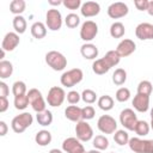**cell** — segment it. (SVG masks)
Listing matches in <instances>:
<instances>
[{
	"instance_id": "cell-13",
	"label": "cell",
	"mask_w": 153,
	"mask_h": 153,
	"mask_svg": "<svg viewBox=\"0 0 153 153\" xmlns=\"http://www.w3.org/2000/svg\"><path fill=\"white\" fill-rule=\"evenodd\" d=\"M62 151L66 153H82L85 148L78 137H67L62 142Z\"/></svg>"
},
{
	"instance_id": "cell-49",
	"label": "cell",
	"mask_w": 153,
	"mask_h": 153,
	"mask_svg": "<svg viewBox=\"0 0 153 153\" xmlns=\"http://www.w3.org/2000/svg\"><path fill=\"white\" fill-rule=\"evenodd\" d=\"M147 13H148L149 16H152V17H153V0H152V1H149L148 8H147Z\"/></svg>"
},
{
	"instance_id": "cell-48",
	"label": "cell",
	"mask_w": 153,
	"mask_h": 153,
	"mask_svg": "<svg viewBox=\"0 0 153 153\" xmlns=\"http://www.w3.org/2000/svg\"><path fill=\"white\" fill-rule=\"evenodd\" d=\"M48 4H49V5H51V6H59V5H62V4H63V1H61V0H57V1L48 0Z\"/></svg>"
},
{
	"instance_id": "cell-7",
	"label": "cell",
	"mask_w": 153,
	"mask_h": 153,
	"mask_svg": "<svg viewBox=\"0 0 153 153\" xmlns=\"http://www.w3.org/2000/svg\"><path fill=\"white\" fill-rule=\"evenodd\" d=\"M62 16L61 12L56 8H50L45 14V26L51 31H57L62 26Z\"/></svg>"
},
{
	"instance_id": "cell-30",
	"label": "cell",
	"mask_w": 153,
	"mask_h": 153,
	"mask_svg": "<svg viewBox=\"0 0 153 153\" xmlns=\"http://www.w3.org/2000/svg\"><path fill=\"white\" fill-rule=\"evenodd\" d=\"M92 145L98 151H104L109 147V140L105 135H96L92 140Z\"/></svg>"
},
{
	"instance_id": "cell-46",
	"label": "cell",
	"mask_w": 153,
	"mask_h": 153,
	"mask_svg": "<svg viewBox=\"0 0 153 153\" xmlns=\"http://www.w3.org/2000/svg\"><path fill=\"white\" fill-rule=\"evenodd\" d=\"M10 106V103L6 97H0V112H5Z\"/></svg>"
},
{
	"instance_id": "cell-6",
	"label": "cell",
	"mask_w": 153,
	"mask_h": 153,
	"mask_svg": "<svg viewBox=\"0 0 153 153\" xmlns=\"http://www.w3.org/2000/svg\"><path fill=\"white\" fill-rule=\"evenodd\" d=\"M26 94L29 98V104L31 105L32 110L36 111V114L47 110L45 109V100H44V98H43V96L38 88H30Z\"/></svg>"
},
{
	"instance_id": "cell-43",
	"label": "cell",
	"mask_w": 153,
	"mask_h": 153,
	"mask_svg": "<svg viewBox=\"0 0 153 153\" xmlns=\"http://www.w3.org/2000/svg\"><path fill=\"white\" fill-rule=\"evenodd\" d=\"M62 5L68 10H78L81 7L82 2H81V0H63Z\"/></svg>"
},
{
	"instance_id": "cell-42",
	"label": "cell",
	"mask_w": 153,
	"mask_h": 153,
	"mask_svg": "<svg viewBox=\"0 0 153 153\" xmlns=\"http://www.w3.org/2000/svg\"><path fill=\"white\" fill-rule=\"evenodd\" d=\"M66 98H67V102H68L71 105H75V104H78V103L80 102L81 94H80L79 92H76V91H69V92L67 93Z\"/></svg>"
},
{
	"instance_id": "cell-3",
	"label": "cell",
	"mask_w": 153,
	"mask_h": 153,
	"mask_svg": "<svg viewBox=\"0 0 153 153\" xmlns=\"http://www.w3.org/2000/svg\"><path fill=\"white\" fill-rule=\"evenodd\" d=\"M84 78V73L80 68H72L67 72H63L60 76V82L65 87H73L79 84Z\"/></svg>"
},
{
	"instance_id": "cell-25",
	"label": "cell",
	"mask_w": 153,
	"mask_h": 153,
	"mask_svg": "<svg viewBox=\"0 0 153 153\" xmlns=\"http://www.w3.org/2000/svg\"><path fill=\"white\" fill-rule=\"evenodd\" d=\"M36 120H37V123L42 127H48L53 123V114L51 111L49 110H44L42 112H38L36 115Z\"/></svg>"
},
{
	"instance_id": "cell-55",
	"label": "cell",
	"mask_w": 153,
	"mask_h": 153,
	"mask_svg": "<svg viewBox=\"0 0 153 153\" xmlns=\"http://www.w3.org/2000/svg\"><path fill=\"white\" fill-rule=\"evenodd\" d=\"M110 153H115V152H110Z\"/></svg>"
},
{
	"instance_id": "cell-12",
	"label": "cell",
	"mask_w": 153,
	"mask_h": 153,
	"mask_svg": "<svg viewBox=\"0 0 153 153\" xmlns=\"http://www.w3.org/2000/svg\"><path fill=\"white\" fill-rule=\"evenodd\" d=\"M106 11H108V16L111 19H120V18H123V17H126L128 14L129 8H128L127 4L117 1V2H112L108 7Z\"/></svg>"
},
{
	"instance_id": "cell-18",
	"label": "cell",
	"mask_w": 153,
	"mask_h": 153,
	"mask_svg": "<svg viewBox=\"0 0 153 153\" xmlns=\"http://www.w3.org/2000/svg\"><path fill=\"white\" fill-rule=\"evenodd\" d=\"M133 108L139 112H146L149 109V96L136 93L131 100Z\"/></svg>"
},
{
	"instance_id": "cell-54",
	"label": "cell",
	"mask_w": 153,
	"mask_h": 153,
	"mask_svg": "<svg viewBox=\"0 0 153 153\" xmlns=\"http://www.w3.org/2000/svg\"><path fill=\"white\" fill-rule=\"evenodd\" d=\"M82 153H87V152H86V151H85V152H82Z\"/></svg>"
},
{
	"instance_id": "cell-14",
	"label": "cell",
	"mask_w": 153,
	"mask_h": 153,
	"mask_svg": "<svg viewBox=\"0 0 153 153\" xmlns=\"http://www.w3.org/2000/svg\"><path fill=\"white\" fill-rule=\"evenodd\" d=\"M19 35L17 32H7L1 42V49L5 51H12L14 50L19 44Z\"/></svg>"
},
{
	"instance_id": "cell-10",
	"label": "cell",
	"mask_w": 153,
	"mask_h": 153,
	"mask_svg": "<svg viewBox=\"0 0 153 153\" xmlns=\"http://www.w3.org/2000/svg\"><path fill=\"white\" fill-rule=\"evenodd\" d=\"M75 135L81 142H87L93 139V129L87 121H79L75 124Z\"/></svg>"
},
{
	"instance_id": "cell-41",
	"label": "cell",
	"mask_w": 153,
	"mask_h": 153,
	"mask_svg": "<svg viewBox=\"0 0 153 153\" xmlns=\"http://www.w3.org/2000/svg\"><path fill=\"white\" fill-rule=\"evenodd\" d=\"M96 115V110L92 105H86L84 108H81V118L84 121H88L92 120Z\"/></svg>"
},
{
	"instance_id": "cell-34",
	"label": "cell",
	"mask_w": 153,
	"mask_h": 153,
	"mask_svg": "<svg viewBox=\"0 0 153 153\" xmlns=\"http://www.w3.org/2000/svg\"><path fill=\"white\" fill-rule=\"evenodd\" d=\"M104 60L109 63V66L112 68L115 66H117L121 61V56L118 55V53L116 50H109L105 55H104Z\"/></svg>"
},
{
	"instance_id": "cell-21",
	"label": "cell",
	"mask_w": 153,
	"mask_h": 153,
	"mask_svg": "<svg viewBox=\"0 0 153 153\" xmlns=\"http://www.w3.org/2000/svg\"><path fill=\"white\" fill-rule=\"evenodd\" d=\"M30 31H31V35H32L33 38H36V39H42V38H44L45 35H47V26H45V24L42 23V22H35V23L31 25Z\"/></svg>"
},
{
	"instance_id": "cell-1",
	"label": "cell",
	"mask_w": 153,
	"mask_h": 153,
	"mask_svg": "<svg viewBox=\"0 0 153 153\" xmlns=\"http://www.w3.org/2000/svg\"><path fill=\"white\" fill-rule=\"evenodd\" d=\"M45 63L54 71L60 72L67 67V59L65 55L56 50H50L45 54Z\"/></svg>"
},
{
	"instance_id": "cell-33",
	"label": "cell",
	"mask_w": 153,
	"mask_h": 153,
	"mask_svg": "<svg viewBox=\"0 0 153 153\" xmlns=\"http://www.w3.org/2000/svg\"><path fill=\"white\" fill-rule=\"evenodd\" d=\"M149 129H151L149 123H147V122L143 121V120H139L137 123H136V126H135L134 131L137 134L139 137H141V136H146V135H148Z\"/></svg>"
},
{
	"instance_id": "cell-53",
	"label": "cell",
	"mask_w": 153,
	"mask_h": 153,
	"mask_svg": "<svg viewBox=\"0 0 153 153\" xmlns=\"http://www.w3.org/2000/svg\"><path fill=\"white\" fill-rule=\"evenodd\" d=\"M151 120H153V108L151 109Z\"/></svg>"
},
{
	"instance_id": "cell-5",
	"label": "cell",
	"mask_w": 153,
	"mask_h": 153,
	"mask_svg": "<svg viewBox=\"0 0 153 153\" xmlns=\"http://www.w3.org/2000/svg\"><path fill=\"white\" fill-rule=\"evenodd\" d=\"M66 96L67 94H66V92H65V90L62 87H60V86H53V87L49 88L45 100H47V103L50 106L57 108V106H61L62 105V103L66 99Z\"/></svg>"
},
{
	"instance_id": "cell-17",
	"label": "cell",
	"mask_w": 153,
	"mask_h": 153,
	"mask_svg": "<svg viewBox=\"0 0 153 153\" xmlns=\"http://www.w3.org/2000/svg\"><path fill=\"white\" fill-rule=\"evenodd\" d=\"M100 12V5L96 1H86L82 2L81 7H80V13L82 17L85 18H92L98 16Z\"/></svg>"
},
{
	"instance_id": "cell-20",
	"label": "cell",
	"mask_w": 153,
	"mask_h": 153,
	"mask_svg": "<svg viewBox=\"0 0 153 153\" xmlns=\"http://www.w3.org/2000/svg\"><path fill=\"white\" fill-rule=\"evenodd\" d=\"M65 117L75 123L81 121V108H79L78 105H68L65 109Z\"/></svg>"
},
{
	"instance_id": "cell-50",
	"label": "cell",
	"mask_w": 153,
	"mask_h": 153,
	"mask_svg": "<svg viewBox=\"0 0 153 153\" xmlns=\"http://www.w3.org/2000/svg\"><path fill=\"white\" fill-rule=\"evenodd\" d=\"M48 153H63L61 149H59V148H53V149H50Z\"/></svg>"
},
{
	"instance_id": "cell-44",
	"label": "cell",
	"mask_w": 153,
	"mask_h": 153,
	"mask_svg": "<svg viewBox=\"0 0 153 153\" xmlns=\"http://www.w3.org/2000/svg\"><path fill=\"white\" fill-rule=\"evenodd\" d=\"M134 5H135L136 10H139V11H147L149 1L148 0H135Z\"/></svg>"
},
{
	"instance_id": "cell-26",
	"label": "cell",
	"mask_w": 153,
	"mask_h": 153,
	"mask_svg": "<svg viewBox=\"0 0 153 153\" xmlns=\"http://www.w3.org/2000/svg\"><path fill=\"white\" fill-rule=\"evenodd\" d=\"M126 32V27L123 25V23L121 22H115L111 24L110 26V36L112 38H122L124 36Z\"/></svg>"
},
{
	"instance_id": "cell-37",
	"label": "cell",
	"mask_w": 153,
	"mask_h": 153,
	"mask_svg": "<svg viewBox=\"0 0 153 153\" xmlns=\"http://www.w3.org/2000/svg\"><path fill=\"white\" fill-rule=\"evenodd\" d=\"M12 93L14 97L17 96H23V94H26V85L24 81L22 80H18V81H14L13 85H12Z\"/></svg>"
},
{
	"instance_id": "cell-45",
	"label": "cell",
	"mask_w": 153,
	"mask_h": 153,
	"mask_svg": "<svg viewBox=\"0 0 153 153\" xmlns=\"http://www.w3.org/2000/svg\"><path fill=\"white\" fill-rule=\"evenodd\" d=\"M8 93H10L8 85L5 81H0V97H6L7 98Z\"/></svg>"
},
{
	"instance_id": "cell-19",
	"label": "cell",
	"mask_w": 153,
	"mask_h": 153,
	"mask_svg": "<svg viewBox=\"0 0 153 153\" xmlns=\"http://www.w3.org/2000/svg\"><path fill=\"white\" fill-rule=\"evenodd\" d=\"M80 54L86 60H94L98 56V48L93 43H84L80 47Z\"/></svg>"
},
{
	"instance_id": "cell-47",
	"label": "cell",
	"mask_w": 153,
	"mask_h": 153,
	"mask_svg": "<svg viewBox=\"0 0 153 153\" xmlns=\"http://www.w3.org/2000/svg\"><path fill=\"white\" fill-rule=\"evenodd\" d=\"M7 130H8V127H7L6 122L0 121V136H5L7 134Z\"/></svg>"
},
{
	"instance_id": "cell-51",
	"label": "cell",
	"mask_w": 153,
	"mask_h": 153,
	"mask_svg": "<svg viewBox=\"0 0 153 153\" xmlns=\"http://www.w3.org/2000/svg\"><path fill=\"white\" fill-rule=\"evenodd\" d=\"M87 153H102V152H100V151H98V149H96V148H93V149L88 151Z\"/></svg>"
},
{
	"instance_id": "cell-23",
	"label": "cell",
	"mask_w": 153,
	"mask_h": 153,
	"mask_svg": "<svg viewBox=\"0 0 153 153\" xmlns=\"http://www.w3.org/2000/svg\"><path fill=\"white\" fill-rule=\"evenodd\" d=\"M53 140V136H51V133L49 130H45V129H42L36 133L35 135V141L38 146H48Z\"/></svg>"
},
{
	"instance_id": "cell-16",
	"label": "cell",
	"mask_w": 153,
	"mask_h": 153,
	"mask_svg": "<svg viewBox=\"0 0 153 153\" xmlns=\"http://www.w3.org/2000/svg\"><path fill=\"white\" fill-rule=\"evenodd\" d=\"M135 36L141 41L153 39V24H151V23H140L135 27Z\"/></svg>"
},
{
	"instance_id": "cell-15",
	"label": "cell",
	"mask_w": 153,
	"mask_h": 153,
	"mask_svg": "<svg viewBox=\"0 0 153 153\" xmlns=\"http://www.w3.org/2000/svg\"><path fill=\"white\" fill-rule=\"evenodd\" d=\"M136 49V44L133 39H129V38H124L122 39L118 44H117V48H116V51L118 53V55L121 57H127L129 55H131Z\"/></svg>"
},
{
	"instance_id": "cell-32",
	"label": "cell",
	"mask_w": 153,
	"mask_h": 153,
	"mask_svg": "<svg viewBox=\"0 0 153 153\" xmlns=\"http://www.w3.org/2000/svg\"><path fill=\"white\" fill-rule=\"evenodd\" d=\"M129 134L124 130V129H120V130H116L115 134H114V140L117 145L120 146H124V145H128L129 142Z\"/></svg>"
},
{
	"instance_id": "cell-29",
	"label": "cell",
	"mask_w": 153,
	"mask_h": 153,
	"mask_svg": "<svg viewBox=\"0 0 153 153\" xmlns=\"http://www.w3.org/2000/svg\"><path fill=\"white\" fill-rule=\"evenodd\" d=\"M26 8V2L24 0H12L10 4V11L14 16H22Z\"/></svg>"
},
{
	"instance_id": "cell-11",
	"label": "cell",
	"mask_w": 153,
	"mask_h": 153,
	"mask_svg": "<svg viewBox=\"0 0 153 153\" xmlns=\"http://www.w3.org/2000/svg\"><path fill=\"white\" fill-rule=\"evenodd\" d=\"M137 116L133 109H124L120 114V123L127 129V130H134L135 126L137 123Z\"/></svg>"
},
{
	"instance_id": "cell-27",
	"label": "cell",
	"mask_w": 153,
	"mask_h": 153,
	"mask_svg": "<svg viewBox=\"0 0 153 153\" xmlns=\"http://www.w3.org/2000/svg\"><path fill=\"white\" fill-rule=\"evenodd\" d=\"M97 104L99 106V109H102L103 111H110L114 108V99L109 94H104L102 97L98 98Z\"/></svg>"
},
{
	"instance_id": "cell-52",
	"label": "cell",
	"mask_w": 153,
	"mask_h": 153,
	"mask_svg": "<svg viewBox=\"0 0 153 153\" xmlns=\"http://www.w3.org/2000/svg\"><path fill=\"white\" fill-rule=\"evenodd\" d=\"M149 127H151V129L153 130V120H151V123H149Z\"/></svg>"
},
{
	"instance_id": "cell-24",
	"label": "cell",
	"mask_w": 153,
	"mask_h": 153,
	"mask_svg": "<svg viewBox=\"0 0 153 153\" xmlns=\"http://www.w3.org/2000/svg\"><path fill=\"white\" fill-rule=\"evenodd\" d=\"M12 25H13L14 32H17L18 35L24 33L26 31V27H27L26 19L23 16H14V18L12 20Z\"/></svg>"
},
{
	"instance_id": "cell-38",
	"label": "cell",
	"mask_w": 153,
	"mask_h": 153,
	"mask_svg": "<svg viewBox=\"0 0 153 153\" xmlns=\"http://www.w3.org/2000/svg\"><path fill=\"white\" fill-rule=\"evenodd\" d=\"M81 99H82L86 104H93L96 100H98V99H97V93H96L93 90H91V88H86V90L82 91V93H81Z\"/></svg>"
},
{
	"instance_id": "cell-4",
	"label": "cell",
	"mask_w": 153,
	"mask_h": 153,
	"mask_svg": "<svg viewBox=\"0 0 153 153\" xmlns=\"http://www.w3.org/2000/svg\"><path fill=\"white\" fill-rule=\"evenodd\" d=\"M128 146L134 153H153V140L130 137Z\"/></svg>"
},
{
	"instance_id": "cell-28",
	"label": "cell",
	"mask_w": 153,
	"mask_h": 153,
	"mask_svg": "<svg viewBox=\"0 0 153 153\" xmlns=\"http://www.w3.org/2000/svg\"><path fill=\"white\" fill-rule=\"evenodd\" d=\"M13 73V65L12 62L7 60H1L0 61V78L1 79H7L12 75Z\"/></svg>"
},
{
	"instance_id": "cell-2",
	"label": "cell",
	"mask_w": 153,
	"mask_h": 153,
	"mask_svg": "<svg viewBox=\"0 0 153 153\" xmlns=\"http://www.w3.org/2000/svg\"><path fill=\"white\" fill-rule=\"evenodd\" d=\"M32 122H33V117L30 112H22L13 117L11 122V127L14 133L20 134V133H24L32 124Z\"/></svg>"
},
{
	"instance_id": "cell-40",
	"label": "cell",
	"mask_w": 153,
	"mask_h": 153,
	"mask_svg": "<svg viewBox=\"0 0 153 153\" xmlns=\"http://www.w3.org/2000/svg\"><path fill=\"white\" fill-rule=\"evenodd\" d=\"M115 98H116V100L120 102V103L127 102V100L130 98V91H129V88H127V87H120V88L116 91Z\"/></svg>"
},
{
	"instance_id": "cell-35",
	"label": "cell",
	"mask_w": 153,
	"mask_h": 153,
	"mask_svg": "<svg viewBox=\"0 0 153 153\" xmlns=\"http://www.w3.org/2000/svg\"><path fill=\"white\" fill-rule=\"evenodd\" d=\"M65 24L69 29H75L80 24V17L75 13H68L65 18Z\"/></svg>"
},
{
	"instance_id": "cell-22",
	"label": "cell",
	"mask_w": 153,
	"mask_h": 153,
	"mask_svg": "<svg viewBox=\"0 0 153 153\" xmlns=\"http://www.w3.org/2000/svg\"><path fill=\"white\" fill-rule=\"evenodd\" d=\"M110 69H111V67H110L109 63L104 60V57L97 59V60H94L93 63H92V71H93V73H96V74H98V75H103V74L108 73Z\"/></svg>"
},
{
	"instance_id": "cell-31",
	"label": "cell",
	"mask_w": 153,
	"mask_h": 153,
	"mask_svg": "<svg viewBox=\"0 0 153 153\" xmlns=\"http://www.w3.org/2000/svg\"><path fill=\"white\" fill-rule=\"evenodd\" d=\"M127 81V72L123 68H117L115 69L112 74V82L117 86H122Z\"/></svg>"
},
{
	"instance_id": "cell-8",
	"label": "cell",
	"mask_w": 153,
	"mask_h": 153,
	"mask_svg": "<svg viewBox=\"0 0 153 153\" xmlns=\"http://www.w3.org/2000/svg\"><path fill=\"white\" fill-rule=\"evenodd\" d=\"M98 33V25L96 22L93 20H85L82 24H81V27H80V38L86 42V43H90L92 39L96 38Z\"/></svg>"
},
{
	"instance_id": "cell-36",
	"label": "cell",
	"mask_w": 153,
	"mask_h": 153,
	"mask_svg": "<svg viewBox=\"0 0 153 153\" xmlns=\"http://www.w3.org/2000/svg\"><path fill=\"white\" fill-rule=\"evenodd\" d=\"M152 91H153V86H152L151 81L142 80V81L139 82V85H137V93L145 94V96H151Z\"/></svg>"
},
{
	"instance_id": "cell-9",
	"label": "cell",
	"mask_w": 153,
	"mask_h": 153,
	"mask_svg": "<svg viewBox=\"0 0 153 153\" xmlns=\"http://www.w3.org/2000/svg\"><path fill=\"white\" fill-rule=\"evenodd\" d=\"M97 127L103 134H114L117 130V122L110 115H102L97 121Z\"/></svg>"
},
{
	"instance_id": "cell-39",
	"label": "cell",
	"mask_w": 153,
	"mask_h": 153,
	"mask_svg": "<svg viewBox=\"0 0 153 153\" xmlns=\"http://www.w3.org/2000/svg\"><path fill=\"white\" fill-rule=\"evenodd\" d=\"M29 106V98L27 94L17 96L14 97V108L17 110H25Z\"/></svg>"
}]
</instances>
